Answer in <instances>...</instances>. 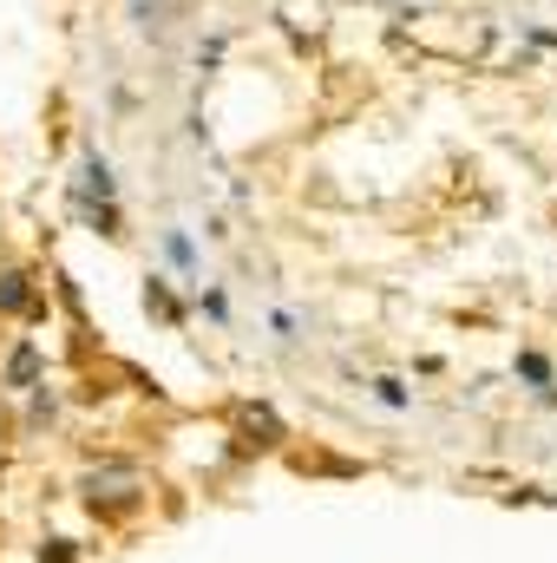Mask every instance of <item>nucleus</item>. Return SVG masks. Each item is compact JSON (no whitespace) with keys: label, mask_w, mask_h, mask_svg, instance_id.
Returning <instances> with one entry per match:
<instances>
[{"label":"nucleus","mask_w":557,"mask_h":563,"mask_svg":"<svg viewBox=\"0 0 557 563\" xmlns=\"http://www.w3.org/2000/svg\"><path fill=\"white\" fill-rule=\"evenodd\" d=\"M79 498L99 511V518H132L144 505V478L132 465H99V472H86L79 478Z\"/></svg>","instance_id":"f257e3e1"},{"label":"nucleus","mask_w":557,"mask_h":563,"mask_svg":"<svg viewBox=\"0 0 557 563\" xmlns=\"http://www.w3.org/2000/svg\"><path fill=\"white\" fill-rule=\"evenodd\" d=\"M0 314H40V288L26 269H0Z\"/></svg>","instance_id":"f03ea898"},{"label":"nucleus","mask_w":557,"mask_h":563,"mask_svg":"<svg viewBox=\"0 0 557 563\" xmlns=\"http://www.w3.org/2000/svg\"><path fill=\"white\" fill-rule=\"evenodd\" d=\"M40 367H46V354H40L33 341H20V347L7 354V367H0V380H7L13 394H26V387H40Z\"/></svg>","instance_id":"7ed1b4c3"},{"label":"nucleus","mask_w":557,"mask_h":563,"mask_svg":"<svg viewBox=\"0 0 557 563\" xmlns=\"http://www.w3.org/2000/svg\"><path fill=\"white\" fill-rule=\"evenodd\" d=\"M237 426H243V445H263V452L282 439V426H276L270 407H243V420H237Z\"/></svg>","instance_id":"20e7f679"},{"label":"nucleus","mask_w":557,"mask_h":563,"mask_svg":"<svg viewBox=\"0 0 557 563\" xmlns=\"http://www.w3.org/2000/svg\"><path fill=\"white\" fill-rule=\"evenodd\" d=\"M144 308H151V314H157L164 328H177V321H184V308H177V295L164 288V276H151V282H144Z\"/></svg>","instance_id":"39448f33"},{"label":"nucleus","mask_w":557,"mask_h":563,"mask_svg":"<svg viewBox=\"0 0 557 563\" xmlns=\"http://www.w3.org/2000/svg\"><path fill=\"white\" fill-rule=\"evenodd\" d=\"M164 256H171L184 276H197V250H190V236H184V230H164Z\"/></svg>","instance_id":"423d86ee"},{"label":"nucleus","mask_w":557,"mask_h":563,"mask_svg":"<svg viewBox=\"0 0 557 563\" xmlns=\"http://www.w3.org/2000/svg\"><path fill=\"white\" fill-rule=\"evenodd\" d=\"M518 374H525V380H538V394H545V400H557V387H551V361H545V354H518Z\"/></svg>","instance_id":"0eeeda50"},{"label":"nucleus","mask_w":557,"mask_h":563,"mask_svg":"<svg viewBox=\"0 0 557 563\" xmlns=\"http://www.w3.org/2000/svg\"><path fill=\"white\" fill-rule=\"evenodd\" d=\"M374 400H381V407H394V413H401V407H414L407 380H394V374H387V380H374Z\"/></svg>","instance_id":"6e6552de"},{"label":"nucleus","mask_w":557,"mask_h":563,"mask_svg":"<svg viewBox=\"0 0 557 563\" xmlns=\"http://www.w3.org/2000/svg\"><path fill=\"white\" fill-rule=\"evenodd\" d=\"M26 394H33V413H26V420H33V426H46V420H53V413H59V394H53L46 380H40V387H26Z\"/></svg>","instance_id":"1a4fd4ad"},{"label":"nucleus","mask_w":557,"mask_h":563,"mask_svg":"<svg viewBox=\"0 0 557 563\" xmlns=\"http://www.w3.org/2000/svg\"><path fill=\"white\" fill-rule=\"evenodd\" d=\"M40 563H73V544H66V538H46V551H40Z\"/></svg>","instance_id":"9d476101"},{"label":"nucleus","mask_w":557,"mask_h":563,"mask_svg":"<svg viewBox=\"0 0 557 563\" xmlns=\"http://www.w3.org/2000/svg\"><path fill=\"white\" fill-rule=\"evenodd\" d=\"M197 301H204V308H210V314H217V321H223V314H230V301H223V288H197Z\"/></svg>","instance_id":"9b49d317"}]
</instances>
